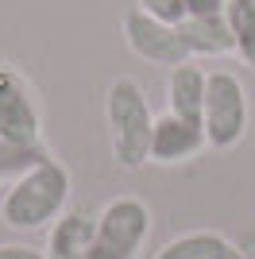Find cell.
I'll use <instances>...</instances> for the list:
<instances>
[{
	"label": "cell",
	"mask_w": 255,
	"mask_h": 259,
	"mask_svg": "<svg viewBox=\"0 0 255 259\" xmlns=\"http://www.w3.org/2000/svg\"><path fill=\"white\" fill-rule=\"evenodd\" d=\"M70 170L58 159H42L27 174H20L0 194V221L16 232H35L66 213L70 205Z\"/></svg>",
	"instance_id": "6da1fadb"
},
{
	"label": "cell",
	"mask_w": 255,
	"mask_h": 259,
	"mask_svg": "<svg viewBox=\"0 0 255 259\" xmlns=\"http://www.w3.org/2000/svg\"><path fill=\"white\" fill-rule=\"evenodd\" d=\"M105 116L112 128V155L124 170H139L151 162V128L155 112L136 77H116L105 93Z\"/></svg>",
	"instance_id": "7a4b0ae2"
},
{
	"label": "cell",
	"mask_w": 255,
	"mask_h": 259,
	"mask_svg": "<svg viewBox=\"0 0 255 259\" xmlns=\"http://www.w3.org/2000/svg\"><path fill=\"white\" fill-rule=\"evenodd\" d=\"M201 128L209 147L232 151L247 132V89L232 70H209V89H205V112Z\"/></svg>",
	"instance_id": "3957f363"
},
{
	"label": "cell",
	"mask_w": 255,
	"mask_h": 259,
	"mask_svg": "<svg viewBox=\"0 0 255 259\" xmlns=\"http://www.w3.org/2000/svg\"><path fill=\"white\" fill-rule=\"evenodd\" d=\"M151 232V209L139 197H116L97 213V232L85 259H136Z\"/></svg>",
	"instance_id": "277c9868"
},
{
	"label": "cell",
	"mask_w": 255,
	"mask_h": 259,
	"mask_svg": "<svg viewBox=\"0 0 255 259\" xmlns=\"http://www.w3.org/2000/svg\"><path fill=\"white\" fill-rule=\"evenodd\" d=\"M124 43L151 66H170V70H174V66L190 62V51L182 43L178 27L147 16L143 8H132L124 16Z\"/></svg>",
	"instance_id": "5b68a950"
},
{
	"label": "cell",
	"mask_w": 255,
	"mask_h": 259,
	"mask_svg": "<svg viewBox=\"0 0 255 259\" xmlns=\"http://www.w3.org/2000/svg\"><path fill=\"white\" fill-rule=\"evenodd\" d=\"M0 136L16 143H42V116L27 77L0 62Z\"/></svg>",
	"instance_id": "8992f818"
},
{
	"label": "cell",
	"mask_w": 255,
	"mask_h": 259,
	"mask_svg": "<svg viewBox=\"0 0 255 259\" xmlns=\"http://www.w3.org/2000/svg\"><path fill=\"white\" fill-rule=\"evenodd\" d=\"M205 147H209V140H205L201 124L182 120V116H174V112L155 116V128H151V162L178 166V162H190L193 155H201Z\"/></svg>",
	"instance_id": "52a82bcc"
},
{
	"label": "cell",
	"mask_w": 255,
	"mask_h": 259,
	"mask_svg": "<svg viewBox=\"0 0 255 259\" xmlns=\"http://www.w3.org/2000/svg\"><path fill=\"white\" fill-rule=\"evenodd\" d=\"M205 89H209V74H205L193 58H190V62H182V66H174L170 77H166V112L201 124Z\"/></svg>",
	"instance_id": "ba28073f"
},
{
	"label": "cell",
	"mask_w": 255,
	"mask_h": 259,
	"mask_svg": "<svg viewBox=\"0 0 255 259\" xmlns=\"http://www.w3.org/2000/svg\"><path fill=\"white\" fill-rule=\"evenodd\" d=\"M93 232H97V213L93 209H66V213L54 221L51 236H47V255L51 259H81V255H89Z\"/></svg>",
	"instance_id": "9c48e42d"
},
{
	"label": "cell",
	"mask_w": 255,
	"mask_h": 259,
	"mask_svg": "<svg viewBox=\"0 0 255 259\" xmlns=\"http://www.w3.org/2000/svg\"><path fill=\"white\" fill-rule=\"evenodd\" d=\"M178 35L186 51L201 54V58H221V54H236V39L228 31V23H224V12H209V16H186L178 23Z\"/></svg>",
	"instance_id": "30bf717a"
},
{
	"label": "cell",
	"mask_w": 255,
	"mask_h": 259,
	"mask_svg": "<svg viewBox=\"0 0 255 259\" xmlns=\"http://www.w3.org/2000/svg\"><path fill=\"white\" fill-rule=\"evenodd\" d=\"M232 255H236V244L221 232H212V228L182 232L155 251V259H232Z\"/></svg>",
	"instance_id": "8fae6325"
},
{
	"label": "cell",
	"mask_w": 255,
	"mask_h": 259,
	"mask_svg": "<svg viewBox=\"0 0 255 259\" xmlns=\"http://www.w3.org/2000/svg\"><path fill=\"white\" fill-rule=\"evenodd\" d=\"M224 23L236 39V54L255 66V0H224Z\"/></svg>",
	"instance_id": "7c38bea8"
},
{
	"label": "cell",
	"mask_w": 255,
	"mask_h": 259,
	"mask_svg": "<svg viewBox=\"0 0 255 259\" xmlns=\"http://www.w3.org/2000/svg\"><path fill=\"white\" fill-rule=\"evenodd\" d=\"M42 159H51L42 143H16V140H4V136H0V186L16 182L20 174L39 166Z\"/></svg>",
	"instance_id": "4fadbf2b"
},
{
	"label": "cell",
	"mask_w": 255,
	"mask_h": 259,
	"mask_svg": "<svg viewBox=\"0 0 255 259\" xmlns=\"http://www.w3.org/2000/svg\"><path fill=\"white\" fill-rule=\"evenodd\" d=\"M136 8H143L147 16H155V20H162V23H174V27L190 16V12H186V0H139Z\"/></svg>",
	"instance_id": "5bb4252c"
},
{
	"label": "cell",
	"mask_w": 255,
	"mask_h": 259,
	"mask_svg": "<svg viewBox=\"0 0 255 259\" xmlns=\"http://www.w3.org/2000/svg\"><path fill=\"white\" fill-rule=\"evenodd\" d=\"M0 259H51V255L31 244H0Z\"/></svg>",
	"instance_id": "9a60e30c"
},
{
	"label": "cell",
	"mask_w": 255,
	"mask_h": 259,
	"mask_svg": "<svg viewBox=\"0 0 255 259\" xmlns=\"http://www.w3.org/2000/svg\"><path fill=\"white\" fill-rule=\"evenodd\" d=\"M190 16H209V12H224V0H186Z\"/></svg>",
	"instance_id": "2e32d148"
},
{
	"label": "cell",
	"mask_w": 255,
	"mask_h": 259,
	"mask_svg": "<svg viewBox=\"0 0 255 259\" xmlns=\"http://www.w3.org/2000/svg\"><path fill=\"white\" fill-rule=\"evenodd\" d=\"M236 248L244 251V255H255V225H251V228H247L244 236H240V244H236Z\"/></svg>",
	"instance_id": "e0dca14e"
},
{
	"label": "cell",
	"mask_w": 255,
	"mask_h": 259,
	"mask_svg": "<svg viewBox=\"0 0 255 259\" xmlns=\"http://www.w3.org/2000/svg\"><path fill=\"white\" fill-rule=\"evenodd\" d=\"M232 259H247V255H244V251H240V248H236V255H232Z\"/></svg>",
	"instance_id": "ac0fdd59"
},
{
	"label": "cell",
	"mask_w": 255,
	"mask_h": 259,
	"mask_svg": "<svg viewBox=\"0 0 255 259\" xmlns=\"http://www.w3.org/2000/svg\"><path fill=\"white\" fill-rule=\"evenodd\" d=\"M81 259H85V255H81Z\"/></svg>",
	"instance_id": "d6986e66"
}]
</instances>
